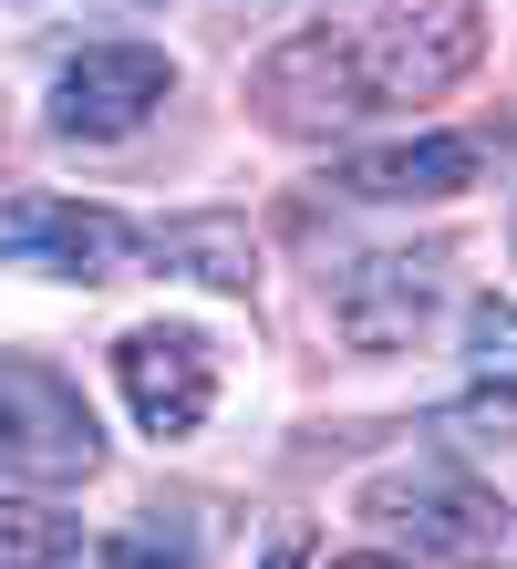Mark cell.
<instances>
[{
    "mask_svg": "<svg viewBox=\"0 0 517 569\" xmlns=\"http://www.w3.org/2000/svg\"><path fill=\"white\" fill-rule=\"evenodd\" d=\"M476 52H487L476 0H352L341 21L290 31V42L259 62L249 104H259V124H280V136H352L372 114L456 93L476 73Z\"/></svg>",
    "mask_w": 517,
    "mask_h": 569,
    "instance_id": "6da1fadb",
    "label": "cell"
},
{
    "mask_svg": "<svg viewBox=\"0 0 517 569\" xmlns=\"http://www.w3.org/2000/svg\"><path fill=\"white\" fill-rule=\"evenodd\" d=\"M362 518L414 539L425 559H456V569H497L517 549V528L497 508L487 477H466L456 456H414V466H384V477H362Z\"/></svg>",
    "mask_w": 517,
    "mask_h": 569,
    "instance_id": "7a4b0ae2",
    "label": "cell"
},
{
    "mask_svg": "<svg viewBox=\"0 0 517 569\" xmlns=\"http://www.w3.org/2000/svg\"><path fill=\"white\" fill-rule=\"evenodd\" d=\"M93 466H103L93 405L52 362L0 352V487H83Z\"/></svg>",
    "mask_w": 517,
    "mask_h": 569,
    "instance_id": "3957f363",
    "label": "cell"
},
{
    "mask_svg": "<svg viewBox=\"0 0 517 569\" xmlns=\"http://www.w3.org/2000/svg\"><path fill=\"white\" fill-rule=\"evenodd\" d=\"M166 93H177V73H166L156 42H83L52 73V136L115 146V136H135V124L166 104Z\"/></svg>",
    "mask_w": 517,
    "mask_h": 569,
    "instance_id": "277c9868",
    "label": "cell"
},
{
    "mask_svg": "<svg viewBox=\"0 0 517 569\" xmlns=\"http://www.w3.org/2000/svg\"><path fill=\"white\" fill-rule=\"evenodd\" d=\"M435 300H445V249H362L331 280V331L352 352H404L425 342Z\"/></svg>",
    "mask_w": 517,
    "mask_h": 569,
    "instance_id": "5b68a950",
    "label": "cell"
},
{
    "mask_svg": "<svg viewBox=\"0 0 517 569\" xmlns=\"http://www.w3.org/2000/svg\"><path fill=\"white\" fill-rule=\"evenodd\" d=\"M115 383H125V405H135L146 435H197L207 405H218V352L187 321H146V331L115 342Z\"/></svg>",
    "mask_w": 517,
    "mask_h": 569,
    "instance_id": "8992f818",
    "label": "cell"
},
{
    "mask_svg": "<svg viewBox=\"0 0 517 569\" xmlns=\"http://www.w3.org/2000/svg\"><path fill=\"white\" fill-rule=\"evenodd\" d=\"M0 249L62 280H125V259H146V228H125L115 208H83V197H11Z\"/></svg>",
    "mask_w": 517,
    "mask_h": 569,
    "instance_id": "52a82bcc",
    "label": "cell"
},
{
    "mask_svg": "<svg viewBox=\"0 0 517 569\" xmlns=\"http://www.w3.org/2000/svg\"><path fill=\"white\" fill-rule=\"evenodd\" d=\"M476 177H487V136H404V146H362V156H341V197H372V208L466 197Z\"/></svg>",
    "mask_w": 517,
    "mask_h": 569,
    "instance_id": "ba28073f",
    "label": "cell"
},
{
    "mask_svg": "<svg viewBox=\"0 0 517 569\" xmlns=\"http://www.w3.org/2000/svg\"><path fill=\"white\" fill-rule=\"evenodd\" d=\"M146 259L177 270V280H207V290H249L259 280V249H249L238 218H166V228H146Z\"/></svg>",
    "mask_w": 517,
    "mask_h": 569,
    "instance_id": "9c48e42d",
    "label": "cell"
},
{
    "mask_svg": "<svg viewBox=\"0 0 517 569\" xmlns=\"http://www.w3.org/2000/svg\"><path fill=\"white\" fill-rule=\"evenodd\" d=\"M0 569H83V528L42 497H0Z\"/></svg>",
    "mask_w": 517,
    "mask_h": 569,
    "instance_id": "30bf717a",
    "label": "cell"
},
{
    "mask_svg": "<svg viewBox=\"0 0 517 569\" xmlns=\"http://www.w3.org/2000/svg\"><path fill=\"white\" fill-rule=\"evenodd\" d=\"M466 383L517 405V300H466Z\"/></svg>",
    "mask_w": 517,
    "mask_h": 569,
    "instance_id": "8fae6325",
    "label": "cell"
},
{
    "mask_svg": "<svg viewBox=\"0 0 517 569\" xmlns=\"http://www.w3.org/2000/svg\"><path fill=\"white\" fill-rule=\"evenodd\" d=\"M103 569H207V549H197V528L187 518H135V528H115L103 539Z\"/></svg>",
    "mask_w": 517,
    "mask_h": 569,
    "instance_id": "7c38bea8",
    "label": "cell"
},
{
    "mask_svg": "<svg viewBox=\"0 0 517 569\" xmlns=\"http://www.w3.org/2000/svg\"><path fill=\"white\" fill-rule=\"evenodd\" d=\"M331 569H404V559H331Z\"/></svg>",
    "mask_w": 517,
    "mask_h": 569,
    "instance_id": "4fadbf2b",
    "label": "cell"
}]
</instances>
